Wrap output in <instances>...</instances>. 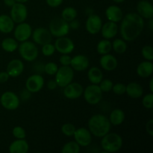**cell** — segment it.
Here are the masks:
<instances>
[{"label": "cell", "instance_id": "1", "mask_svg": "<svg viewBox=\"0 0 153 153\" xmlns=\"http://www.w3.org/2000/svg\"><path fill=\"white\" fill-rule=\"evenodd\" d=\"M120 25V34L125 41H133L141 34L144 21L138 13H129L124 16Z\"/></svg>", "mask_w": 153, "mask_h": 153}, {"label": "cell", "instance_id": "2", "mask_svg": "<svg viewBox=\"0 0 153 153\" xmlns=\"http://www.w3.org/2000/svg\"><path fill=\"white\" fill-rule=\"evenodd\" d=\"M111 124L108 118L105 115L95 114L90 118L88 121V128L91 134L97 137H102L110 131Z\"/></svg>", "mask_w": 153, "mask_h": 153}, {"label": "cell", "instance_id": "3", "mask_svg": "<svg viewBox=\"0 0 153 153\" xmlns=\"http://www.w3.org/2000/svg\"><path fill=\"white\" fill-rule=\"evenodd\" d=\"M123 141L120 135L117 133H108L102 137L101 146L103 153L116 152L122 148Z\"/></svg>", "mask_w": 153, "mask_h": 153}, {"label": "cell", "instance_id": "4", "mask_svg": "<svg viewBox=\"0 0 153 153\" xmlns=\"http://www.w3.org/2000/svg\"><path fill=\"white\" fill-rule=\"evenodd\" d=\"M70 29L69 22L62 18H55L49 23V31L54 37H64L68 34Z\"/></svg>", "mask_w": 153, "mask_h": 153}, {"label": "cell", "instance_id": "5", "mask_svg": "<svg viewBox=\"0 0 153 153\" xmlns=\"http://www.w3.org/2000/svg\"><path fill=\"white\" fill-rule=\"evenodd\" d=\"M18 49L20 56L26 61H34L38 56V49L33 42L28 40L21 42Z\"/></svg>", "mask_w": 153, "mask_h": 153}, {"label": "cell", "instance_id": "6", "mask_svg": "<svg viewBox=\"0 0 153 153\" xmlns=\"http://www.w3.org/2000/svg\"><path fill=\"white\" fill-rule=\"evenodd\" d=\"M55 81L57 85L61 88H64L71 83L74 78V70L70 66H62L58 68L55 73Z\"/></svg>", "mask_w": 153, "mask_h": 153}, {"label": "cell", "instance_id": "7", "mask_svg": "<svg viewBox=\"0 0 153 153\" xmlns=\"http://www.w3.org/2000/svg\"><path fill=\"white\" fill-rule=\"evenodd\" d=\"M84 98L90 105H97L102 99V91L98 85H92L87 87L83 91Z\"/></svg>", "mask_w": 153, "mask_h": 153}, {"label": "cell", "instance_id": "8", "mask_svg": "<svg viewBox=\"0 0 153 153\" xmlns=\"http://www.w3.org/2000/svg\"><path fill=\"white\" fill-rule=\"evenodd\" d=\"M0 103L4 108L7 110L13 111L19 106V99L15 93L12 91H6L1 94L0 97Z\"/></svg>", "mask_w": 153, "mask_h": 153}, {"label": "cell", "instance_id": "9", "mask_svg": "<svg viewBox=\"0 0 153 153\" xmlns=\"http://www.w3.org/2000/svg\"><path fill=\"white\" fill-rule=\"evenodd\" d=\"M10 17L14 23H21L25 22L28 16V9L23 3L16 2L11 7Z\"/></svg>", "mask_w": 153, "mask_h": 153}, {"label": "cell", "instance_id": "10", "mask_svg": "<svg viewBox=\"0 0 153 153\" xmlns=\"http://www.w3.org/2000/svg\"><path fill=\"white\" fill-rule=\"evenodd\" d=\"M54 46L55 50L62 55H69L72 53L75 49V45L73 40L66 36L58 37V39L55 40Z\"/></svg>", "mask_w": 153, "mask_h": 153}, {"label": "cell", "instance_id": "11", "mask_svg": "<svg viewBox=\"0 0 153 153\" xmlns=\"http://www.w3.org/2000/svg\"><path fill=\"white\" fill-rule=\"evenodd\" d=\"M73 137L76 143L80 146L84 147L89 146L92 141V134L91 131L84 127L76 129Z\"/></svg>", "mask_w": 153, "mask_h": 153}, {"label": "cell", "instance_id": "12", "mask_svg": "<svg viewBox=\"0 0 153 153\" xmlns=\"http://www.w3.org/2000/svg\"><path fill=\"white\" fill-rule=\"evenodd\" d=\"M44 79L39 74L29 76L25 82V88L30 93H37L43 88Z\"/></svg>", "mask_w": 153, "mask_h": 153}, {"label": "cell", "instance_id": "13", "mask_svg": "<svg viewBox=\"0 0 153 153\" xmlns=\"http://www.w3.org/2000/svg\"><path fill=\"white\" fill-rule=\"evenodd\" d=\"M32 38L34 42L39 45H44L52 42V35L50 31L45 28H37L32 31Z\"/></svg>", "mask_w": 153, "mask_h": 153}, {"label": "cell", "instance_id": "14", "mask_svg": "<svg viewBox=\"0 0 153 153\" xmlns=\"http://www.w3.org/2000/svg\"><path fill=\"white\" fill-rule=\"evenodd\" d=\"M32 34L31 26L27 22H21L18 24L14 30V37L17 41L24 42L28 40Z\"/></svg>", "mask_w": 153, "mask_h": 153}, {"label": "cell", "instance_id": "15", "mask_svg": "<svg viewBox=\"0 0 153 153\" xmlns=\"http://www.w3.org/2000/svg\"><path fill=\"white\" fill-rule=\"evenodd\" d=\"M84 88L81 84L78 82H71L64 87V95L69 100H76L83 94Z\"/></svg>", "mask_w": 153, "mask_h": 153}, {"label": "cell", "instance_id": "16", "mask_svg": "<svg viewBox=\"0 0 153 153\" xmlns=\"http://www.w3.org/2000/svg\"><path fill=\"white\" fill-rule=\"evenodd\" d=\"M102 26V20L101 17L97 14H91L88 17L85 23V28L91 34H97L101 30Z\"/></svg>", "mask_w": 153, "mask_h": 153}, {"label": "cell", "instance_id": "17", "mask_svg": "<svg viewBox=\"0 0 153 153\" xmlns=\"http://www.w3.org/2000/svg\"><path fill=\"white\" fill-rule=\"evenodd\" d=\"M89 59L87 56L83 55H77L71 58L70 67L73 70L78 72L85 71L89 67Z\"/></svg>", "mask_w": 153, "mask_h": 153}, {"label": "cell", "instance_id": "18", "mask_svg": "<svg viewBox=\"0 0 153 153\" xmlns=\"http://www.w3.org/2000/svg\"><path fill=\"white\" fill-rule=\"evenodd\" d=\"M137 13L145 19H151L153 17V6L150 1L147 0H141L137 4Z\"/></svg>", "mask_w": 153, "mask_h": 153}, {"label": "cell", "instance_id": "19", "mask_svg": "<svg viewBox=\"0 0 153 153\" xmlns=\"http://www.w3.org/2000/svg\"><path fill=\"white\" fill-rule=\"evenodd\" d=\"M24 70V64L19 59H13L8 63L7 66V73L9 76L16 78L20 76Z\"/></svg>", "mask_w": 153, "mask_h": 153}, {"label": "cell", "instance_id": "20", "mask_svg": "<svg viewBox=\"0 0 153 153\" xmlns=\"http://www.w3.org/2000/svg\"><path fill=\"white\" fill-rule=\"evenodd\" d=\"M100 63L102 68L106 71H113L117 67L118 64L117 58L109 53L102 55Z\"/></svg>", "mask_w": 153, "mask_h": 153}, {"label": "cell", "instance_id": "21", "mask_svg": "<svg viewBox=\"0 0 153 153\" xmlns=\"http://www.w3.org/2000/svg\"><path fill=\"white\" fill-rule=\"evenodd\" d=\"M100 31H101L103 38L109 40L114 37L117 34L118 25L116 22L108 21L102 25Z\"/></svg>", "mask_w": 153, "mask_h": 153}, {"label": "cell", "instance_id": "22", "mask_svg": "<svg viewBox=\"0 0 153 153\" xmlns=\"http://www.w3.org/2000/svg\"><path fill=\"white\" fill-rule=\"evenodd\" d=\"M105 16L109 21L117 23L122 20L123 13L122 9L117 5H111L105 10Z\"/></svg>", "mask_w": 153, "mask_h": 153}, {"label": "cell", "instance_id": "23", "mask_svg": "<svg viewBox=\"0 0 153 153\" xmlns=\"http://www.w3.org/2000/svg\"><path fill=\"white\" fill-rule=\"evenodd\" d=\"M29 149V145L25 139H16L9 146L10 153H26Z\"/></svg>", "mask_w": 153, "mask_h": 153}, {"label": "cell", "instance_id": "24", "mask_svg": "<svg viewBox=\"0 0 153 153\" xmlns=\"http://www.w3.org/2000/svg\"><path fill=\"white\" fill-rule=\"evenodd\" d=\"M126 93L131 98H140L143 96V87L137 82H131L126 86Z\"/></svg>", "mask_w": 153, "mask_h": 153}, {"label": "cell", "instance_id": "25", "mask_svg": "<svg viewBox=\"0 0 153 153\" xmlns=\"http://www.w3.org/2000/svg\"><path fill=\"white\" fill-rule=\"evenodd\" d=\"M137 73L141 78H148L152 76L153 73L152 61H146L140 63L137 67Z\"/></svg>", "mask_w": 153, "mask_h": 153}, {"label": "cell", "instance_id": "26", "mask_svg": "<svg viewBox=\"0 0 153 153\" xmlns=\"http://www.w3.org/2000/svg\"><path fill=\"white\" fill-rule=\"evenodd\" d=\"M14 22L10 16L2 14L0 16V31L4 34L11 32L14 28Z\"/></svg>", "mask_w": 153, "mask_h": 153}, {"label": "cell", "instance_id": "27", "mask_svg": "<svg viewBox=\"0 0 153 153\" xmlns=\"http://www.w3.org/2000/svg\"><path fill=\"white\" fill-rule=\"evenodd\" d=\"M125 113L120 108H116L111 113L108 120L113 126H120L125 120Z\"/></svg>", "mask_w": 153, "mask_h": 153}, {"label": "cell", "instance_id": "28", "mask_svg": "<svg viewBox=\"0 0 153 153\" xmlns=\"http://www.w3.org/2000/svg\"><path fill=\"white\" fill-rule=\"evenodd\" d=\"M88 77L91 84L99 85L103 79L102 72L98 67H93L88 70Z\"/></svg>", "mask_w": 153, "mask_h": 153}, {"label": "cell", "instance_id": "29", "mask_svg": "<svg viewBox=\"0 0 153 153\" xmlns=\"http://www.w3.org/2000/svg\"><path fill=\"white\" fill-rule=\"evenodd\" d=\"M1 46L4 51L7 52H13L18 49V42L16 39L11 38V37H7L4 39L1 43Z\"/></svg>", "mask_w": 153, "mask_h": 153}, {"label": "cell", "instance_id": "30", "mask_svg": "<svg viewBox=\"0 0 153 153\" xmlns=\"http://www.w3.org/2000/svg\"><path fill=\"white\" fill-rule=\"evenodd\" d=\"M112 49V43L110 40L105 39L100 40L97 46V50L100 55H105L110 53Z\"/></svg>", "mask_w": 153, "mask_h": 153}, {"label": "cell", "instance_id": "31", "mask_svg": "<svg viewBox=\"0 0 153 153\" xmlns=\"http://www.w3.org/2000/svg\"><path fill=\"white\" fill-rule=\"evenodd\" d=\"M77 10L73 7H67L61 12V18L67 22H70L77 16Z\"/></svg>", "mask_w": 153, "mask_h": 153}, {"label": "cell", "instance_id": "32", "mask_svg": "<svg viewBox=\"0 0 153 153\" xmlns=\"http://www.w3.org/2000/svg\"><path fill=\"white\" fill-rule=\"evenodd\" d=\"M112 49L117 53L123 54L127 49V44L123 39H116L112 43Z\"/></svg>", "mask_w": 153, "mask_h": 153}, {"label": "cell", "instance_id": "33", "mask_svg": "<svg viewBox=\"0 0 153 153\" xmlns=\"http://www.w3.org/2000/svg\"><path fill=\"white\" fill-rule=\"evenodd\" d=\"M80 152V146L76 141H70L64 145L61 149L62 153H79Z\"/></svg>", "mask_w": 153, "mask_h": 153}, {"label": "cell", "instance_id": "34", "mask_svg": "<svg viewBox=\"0 0 153 153\" xmlns=\"http://www.w3.org/2000/svg\"><path fill=\"white\" fill-rule=\"evenodd\" d=\"M76 129V126L73 123H70L64 124L61 126V132L64 135L67 136V137H72V136H73Z\"/></svg>", "mask_w": 153, "mask_h": 153}, {"label": "cell", "instance_id": "35", "mask_svg": "<svg viewBox=\"0 0 153 153\" xmlns=\"http://www.w3.org/2000/svg\"><path fill=\"white\" fill-rule=\"evenodd\" d=\"M44 72L49 76H55L58 70V67L55 63L49 62L44 66Z\"/></svg>", "mask_w": 153, "mask_h": 153}, {"label": "cell", "instance_id": "36", "mask_svg": "<svg viewBox=\"0 0 153 153\" xmlns=\"http://www.w3.org/2000/svg\"><path fill=\"white\" fill-rule=\"evenodd\" d=\"M141 53L146 61H152L153 60V49L151 46H143L141 50Z\"/></svg>", "mask_w": 153, "mask_h": 153}, {"label": "cell", "instance_id": "37", "mask_svg": "<svg viewBox=\"0 0 153 153\" xmlns=\"http://www.w3.org/2000/svg\"><path fill=\"white\" fill-rule=\"evenodd\" d=\"M55 51L56 50H55V46L51 43L43 45V47H42V53L45 56H52V55H54Z\"/></svg>", "mask_w": 153, "mask_h": 153}, {"label": "cell", "instance_id": "38", "mask_svg": "<svg viewBox=\"0 0 153 153\" xmlns=\"http://www.w3.org/2000/svg\"><path fill=\"white\" fill-rule=\"evenodd\" d=\"M113 82L110 79H104L102 80L100 83V88L101 91L103 92H109L112 90L113 87Z\"/></svg>", "mask_w": 153, "mask_h": 153}, {"label": "cell", "instance_id": "39", "mask_svg": "<svg viewBox=\"0 0 153 153\" xmlns=\"http://www.w3.org/2000/svg\"><path fill=\"white\" fill-rule=\"evenodd\" d=\"M12 134L16 139H25L26 137V132L25 129L21 126L14 127L12 131Z\"/></svg>", "mask_w": 153, "mask_h": 153}, {"label": "cell", "instance_id": "40", "mask_svg": "<svg viewBox=\"0 0 153 153\" xmlns=\"http://www.w3.org/2000/svg\"><path fill=\"white\" fill-rule=\"evenodd\" d=\"M153 94L152 93H150V94H148L144 96V97L143 98V100H142V103H143V107L146 108L147 109H152L153 105Z\"/></svg>", "mask_w": 153, "mask_h": 153}, {"label": "cell", "instance_id": "41", "mask_svg": "<svg viewBox=\"0 0 153 153\" xmlns=\"http://www.w3.org/2000/svg\"><path fill=\"white\" fill-rule=\"evenodd\" d=\"M126 86L124 84L122 83H117L112 87V91L117 95H123V94H126Z\"/></svg>", "mask_w": 153, "mask_h": 153}, {"label": "cell", "instance_id": "42", "mask_svg": "<svg viewBox=\"0 0 153 153\" xmlns=\"http://www.w3.org/2000/svg\"><path fill=\"white\" fill-rule=\"evenodd\" d=\"M71 57L68 55H62L60 57L59 61L62 66H70Z\"/></svg>", "mask_w": 153, "mask_h": 153}, {"label": "cell", "instance_id": "43", "mask_svg": "<svg viewBox=\"0 0 153 153\" xmlns=\"http://www.w3.org/2000/svg\"><path fill=\"white\" fill-rule=\"evenodd\" d=\"M48 5L51 7H57L61 5L64 0H46Z\"/></svg>", "mask_w": 153, "mask_h": 153}, {"label": "cell", "instance_id": "44", "mask_svg": "<svg viewBox=\"0 0 153 153\" xmlns=\"http://www.w3.org/2000/svg\"><path fill=\"white\" fill-rule=\"evenodd\" d=\"M146 130L150 136H153V120H150L146 124Z\"/></svg>", "mask_w": 153, "mask_h": 153}, {"label": "cell", "instance_id": "45", "mask_svg": "<svg viewBox=\"0 0 153 153\" xmlns=\"http://www.w3.org/2000/svg\"><path fill=\"white\" fill-rule=\"evenodd\" d=\"M9 75L7 72H1L0 73V83H4L9 79Z\"/></svg>", "mask_w": 153, "mask_h": 153}, {"label": "cell", "instance_id": "46", "mask_svg": "<svg viewBox=\"0 0 153 153\" xmlns=\"http://www.w3.org/2000/svg\"><path fill=\"white\" fill-rule=\"evenodd\" d=\"M69 25H70V28H72V29H78L79 27V25H80V24H79V20H77V19H73V20H72L71 22H69Z\"/></svg>", "mask_w": 153, "mask_h": 153}, {"label": "cell", "instance_id": "47", "mask_svg": "<svg viewBox=\"0 0 153 153\" xmlns=\"http://www.w3.org/2000/svg\"><path fill=\"white\" fill-rule=\"evenodd\" d=\"M57 83L55 80H49L47 83V88L50 91H53L57 88Z\"/></svg>", "mask_w": 153, "mask_h": 153}, {"label": "cell", "instance_id": "48", "mask_svg": "<svg viewBox=\"0 0 153 153\" xmlns=\"http://www.w3.org/2000/svg\"><path fill=\"white\" fill-rule=\"evenodd\" d=\"M4 3L7 7H11L16 3V1L15 0H4Z\"/></svg>", "mask_w": 153, "mask_h": 153}, {"label": "cell", "instance_id": "49", "mask_svg": "<svg viewBox=\"0 0 153 153\" xmlns=\"http://www.w3.org/2000/svg\"><path fill=\"white\" fill-rule=\"evenodd\" d=\"M149 29L151 30V31H152V30H153V19H152V18L149 19Z\"/></svg>", "mask_w": 153, "mask_h": 153}, {"label": "cell", "instance_id": "50", "mask_svg": "<svg viewBox=\"0 0 153 153\" xmlns=\"http://www.w3.org/2000/svg\"><path fill=\"white\" fill-rule=\"evenodd\" d=\"M149 89H150L151 93H153V79H150L149 81Z\"/></svg>", "mask_w": 153, "mask_h": 153}, {"label": "cell", "instance_id": "51", "mask_svg": "<svg viewBox=\"0 0 153 153\" xmlns=\"http://www.w3.org/2000/svg\"><path fill=\"white\" fill-rule=\"evenodd\" d=\"M16 2H19V3H25L28 1V0H15Z\"/></svg>", "mask_w": 153, "mask_h": 153}, {"label": "cell", "instance_id": "52", "mask_svg": "<svg viewBox=\"0 0 153 153\" xmlns=\"http://www.w3.org/2000/svg\"><path fill=\"white\" fill-rule=\"evenodd\" d=\"M112 1H114V2H116V3H122V2H123L125 0H112Z\"/></svg>", "mask_w": 153, "mask_h": 153}]
</instances>
